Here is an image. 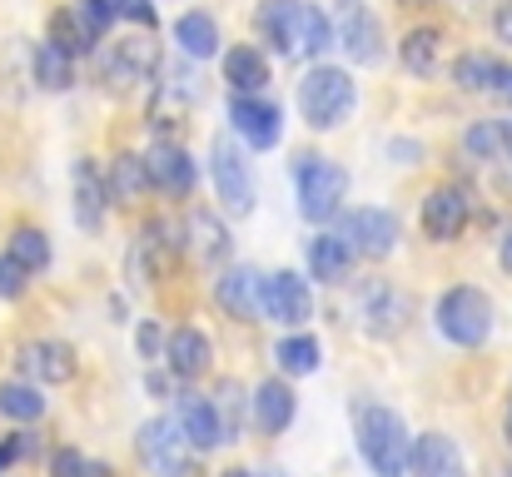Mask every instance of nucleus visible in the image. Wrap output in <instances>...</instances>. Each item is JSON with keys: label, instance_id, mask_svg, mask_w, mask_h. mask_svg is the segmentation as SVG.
Returning a JSON list of instances; mask_svg holds the SVG:
<instances>
[{"label": "nucleus", "instance_id": "45", "mask_svg": "<svg viewBox=\"0 0 512 477\" xmlns=\"http://www.w3.org/2000/svg\"><path fill=\"white\" fill-rule=\"evenodd\" d=\"M219 477H254V473H244V468H229V473H219Z\"/></svg>", "mask_w": 512, "mask_h": 477}, {"label": "nucleus", "instance_id": "5", "mask_svg": "<svg viewBox=\"0 0 512 477\" xmlns=\"http://www.w3.org/2000/svg\"><path fill=\"white\" fill-rule=\"evenodd\" d=\"M259 318L284 323V328H304L314 318V289H309V279H299L294 269H274L259 284Z\"/></svg>", "mask_w": 512, "mask_h": 477}, {"label": "nucleus", "instance_id": "36", "mask_svg": "<svg viewBox=\"0 0 512 477\" xmlns=\"http://www.w3.org/2000/svg\"><path fill=\"white\" fill-rule=\"evenodd\" d=\"M463 150L473 159H503V125L498 120H478L463 130Z\"/></svg>", "mask_w": 512, "mask_h": 477}, {"label": "nucleus", "instance_id": "46", "mask_svg": "<svg viewBox=\"0 0 512 477\" xmlns=\"http://www.w3.org/2000/svg\"><path fill=\"white\" fill-rule=\"evenodd\" d=\"M254 477H284V473H279V468H269V473H254Z\"/></svg>", "mask_w": 512, "mask_h": 477}, {"label": "nucleus", "instance_id": "47", "mask_svg": "<svg viewBox=\"0 0 512 477\" xmlns=\"http://www.w3.org/2000/svg\"><path fill=\"white\" fill-rule=\"evenodd\" d=\"M398 5H428V0H398Z\"/></svg>", "mask_w": 512, "mask_h": 477}, {"label": "nucleus", "instance_id": "3", "mask_svg": "<svg viewBox=\"0 0 512 477\" xmlns=\"http://www.w3.org/2000/svg\"><path fill=\"white\" fill-rule=\"evenodd\" d=\"M294 189H299V214L314 219V224H329L343 209V194H348V169L334 164L319 150H304L294 155Z\"/></svg>", "mask_w": 512, "mask_h": 477}, {"label": "nucleus", "instance_id": "31", "mask_svg": "<svg viewBox=\"0 0 512 477\" xmlns=\"http://www.w3.org/2000/svg\"><path fill=\"white\" fill-rule=\"evenodd\" d=\"M0 418H10V423H40V418H45V398H40V388H35L30 378H10V383H0Z\"/></svg>", "mask_w": 512, "mask_h": 477}, {"label": "nucleus", "instance_id": "34", "mask_svg": "<svg viewBox=\"0 0 512 477\" xmlns=\"http://www.w3.org/2000/svg\"><path fill=\"white\" fill-rule=\"evenodd\" d=\"M214 413H219V428H224V443H239V428H244V413H249V398H244V383H219V393L209 398Z\"/></svg>", "mask_w": 512, "mask_h": 477}, {"label": "nucleus", "instance_id": "9", "mask_svg": "<svg viewBox=\"0 0 512 477\" xmlns=\"http://www.w3.org/2000/svg\"><path fill=\"white\" fill-rule=\"evenodd\" d=\"M135 448H140V458H145V468H155L160 477H194V448L184 443V433H179V423L174 418H155V423H145L140 428V438H135Z\"/></svg>", "mask_w": 512, "mask_h": 477}, {"label": "nucleus", "instance_id": "37", "mask_svg": "<svg viewBox=\"0 0 512 477\" xmlns=\"http://www.w3.org/2000/svg\"><path fill=\"white\" fill-rule=\"evenodd\" d=\"M25 289H30V274H25L10 254H0V299H5V304H15Z\"/></svg>", "mask_w": 512, "mask_h": 477}, {"label": "nucleus", "instance_id": "25", "mask_svg": "<svg viewBox=\"0 0 512 477\" xmlns=\"http://www.w3.org/2000/svg\"><path fill=\"white\" fill-rule=\"evenodd\" d=\"M438 55H443V30H438V25H413V30L403 35V45H398L403 70L418 75V80H428V75L438 70Z\"/></svg>", "mask_w": 512, "mask_h": 477}, {"label": "nucleus", "instance_id": "11", "mask_svg": "<svg viewBox=\"0 0 512 477\" xmlns=\"http://www.w3.org/2000/svg\"><path fill=\"white\" fill-rule=\"evenodd\" d=\"M140 159H145V179H150V189H160V194H170V199H189V194H194V184H199V164H194V155H189L184 145L160 140V145H150Z\"/></svg>", "mask_w": 512, "mask_h": 477}, {"label": "nucleus", "instance_id": "33", "mask_svg": "<svg viewBox=\"0 0 512 477\" xmlns=\"http://www.w3.org/2000/svg\"><path fill=\"white\" fill-rule=\"evenodd\" d=\"M5 254H10V259H15V264H20L30 279L50 269V239H45L40 229H30V224H20V229L10 234V249H5Z\"/></svg>", "mask_w": 512, "mask_h": 477}, {"label": "nucleus", "instance_id": "41", "mask_svg": "<svg viewBox=\"0 0 512 477\" xmlns=\"http://www.w3.org/2000/svg\"><path fill=\"white\" fill-rule=\"evenodd\" d=\"M493 35H498L503 45H512V0L508 5H498V15H493Z\"/></svg>", "mask_w": 512, "mask_h": 477}, {"label": "nucleus", "instance_id": "32", "mask_svg": "<svg viewBox=\"0 0 512 477\" xmlns=\"http://www.w3.org/2000/svg\"><path fill=\"white\" fill-rule=\"evenodd\" d=\"M493 75H498V55L468 50V55L453 60V85L468 90V95H488V90H493Z\"/></svg>", "mask_w": 512, "mask_h": 477}, {"label": "nucleus", "instance_id": "35", "mask_svg": "<svg viewBox=\"0 0 512 477\" xmlns=\"http://www.w3.org/2000/svg\"><path fill=\"white\" fill-rule=\"evenodd\" d=\"M35 80L45 90H70L75 85V60L45 40V45H35Z\"/></svg>", "mask_w": 512, "mask_h": 477}, {"label": "nucleus", "instance_id": "22", "mask_svg": "<svg viewBox=\"0 0 512 477\" xmlns=\"http://www.w3.org/2000/svg\"><path fill=\"white\" fill-rule=\"evenodd\" d=\"M224 80H229L234 95H264V90H269V60H264V50L234 45V50L224 55Z\"/></svg>", "mask_w": 512, "mask_h": 477}, {"label": "nucleus", "instance_id": "20", "mask_svg": "<svg viewBox=\"0 0 512 477\" xmlns=\"http://www.w3.org/2000/svg\"><path fill=\"white\" fill-rule=\"evenodd\" d=\"M413 477H468V463L448 433L413 438Z\"/></svg>", "mask_w": 512, "mask_h": 477}, {"label": "nucleus", "instance_id": "18", "mask_svg": "<svg viewBox=\"0 0 512 477\" xmlns=\"http://www.w3.org/2000/svg\"><path fill=\"white\" fill-rule=\"evenodd\" d=\"M160 65V50L150 35H130V40H115L110 60H105V80L115 75L120 85H135V80H150Z\"/></svg>", "mask_w": 512, "mask_h": 477}, {"label": "nucleus", "instance_id": "10", "mask_svg": "<svg viewBox=\"0 0 512 477\" xmlns=\"http://www.w3.org/2000/svg\"><path fill=\"white\" fill-rule=\"evenodd\" d=\"M229 130L249 150H274L284 140V110L264 95H234L229 100Z\"/></svg>", "mask_w": 512, "mask_h": 477}, {"label": "nucleus", "instance_id": "39", "mask_svg": "<svg viewBox=\"0 0 512 477\" xmlns=\"http://www.w3.org/2000/svg\"><path fill=\"white\" fill-rule=\"evenodd\" d=\"M165 328L155 323V318H145L140 328H135V348H140V358H165Z\"/></svg>", "mask_w": 512, "mask_h": 477}, {"label": "nucleus", "instance_id": "30", "mask_svg": "<svg viewBox=\"0 0 512 477\" xmlns=\"http://www.w3.org/2000/svg\"><path fill=\"white\" fill-rule=\"evenodd\" d=\"M105 189H110V199L115 204H130V199H140L145 189H150V179H145V159L140 155H115L110 159V169H105Z\"/></svg>", "mask_w": 512, "mask_h": 477}, {"label": "nucleus", "instance_id": "24", "mask_svg": "<svg viewBox=\"0 0 512 477\" xmlns=\"http://www.w3.org/2000/svg\"><path fill=\"white\" fill-rule=\"evenodd\" d=\"M174 45L189 55V60H214L219 55V25L209 10H184L174 20Z\"/></svg>", "mask_w": 512, "mask_h": 477}, {"label": "nucleus", "instance_id": "26", "mask_svg": "<svg viewBox=\"0 0 512 477\" xmlns=\"http://www.w3.org/2000/svg\"><path fill=\"white\" fill-rule=\"evenodd\" d=\"M329 45H334V20H329L319 5L299 0V10H294V55H309V60H319Z\"/></svg>", "mask_w": 512, "mask_h": 477}, {"label": "nucleus", "instance_id": "2", "mask_svg": "<svg viewBox=\"0 0 512 477\" xmlns=\"http://www.w3.org/2000/svg\"><path fill=\"white\" fill-rule=\"evenodd\" d=\"M358 105V85L343 65H309L299 80V115L309 130L329 135L348 120V110Z\"/></svg>", "mask_w": 512, "mask_h": 477}, {"label": "nucleus", "instance_id": "23", "mask_svg": "<svg viewBox=\"0 0 512 477\" xmlns=\"http://www.w3.org/2000/svg\"><path fill=\"white\" fill-rule=\"evenodd\" d=\"M294 10H299V0H259L254 5V30L279 55H294Z\"/></svg>", "mask_w": 512, "mask_h": 477}, {"label": "nucleus", "instance_id": "44", "mask_svg": "<svg viewBox=\"0 0 512 477\" xmlns=\"http://www.w3.org/2000/svg\"><path fill=\"white\" fill-rule=\"evenodd\" d=\"M503 125V159H512V120H498Z\"/></svg>", "mask_w": 512, "mask_h": 477}, {"label": "nucleus", "instance_id": "38", "mask_svg": "<svg viewBox=\"0 0 512 477\" xmlns=\"http://www.w3.org/2000/svg\"><path fill=\"white\" fill-rule=\"evenodd\" d=\"M50 477H90V458L75 448H55L50 453Z\"/></svg>", "mask_w": 512, "mask_h": 477}, {"label": "nucleus", "instance_id": "17", "mask_svg": "<svg viewBox=\"0 0 512 477\" xmlns=\"http://www.w3.org/2000/svg\"><path fill=\"white\" fill-rule=\"evenodd\" d=\"M259 284H264V274H254V269L234 264V269H224V274H219V284H214V304H219L229 318L254 323V318H259Z\"/></svg>", "mask_w": 512, "mask_h": 477}, {"label": "nucleus", "instance_id": "21", "mask_svg": "<svg viewBox=\"0 0 512 477\" xmlns=\"http://www.w3.org/2000/svg\"><path fill=\"white\" fill-rule=\"evenodd\" d=\"M105 209H110V189H105V174L95 159H80L75 164V219L80 229H100L105 224Z\"/></svg>", "mask_w": 512, "mask_h": 477}, {"label": "nucleus", "instance_id": "15", "mask_svg": "<svg viewBox=\"0 0 512 477\" xmlns=\"http://www.w3.org/2000/svg\"><path fill=\"white\" fill-rule=\"evenodd\" d=\"M20 373L30 383H70L75 378V348L60 338H35L20 348Z\"/></svg>", "mask_w": 512, "mask_h": 477}, {"label": "nucleus", "instance_id": "1", "mask_svg": "<svg viewBox=\"0 0 512 477\" xmlns=\"http://www.w3.org/2000/svg\"><path fill=\"white\" fill-rule=\"evenodd\" d=\"M353 433H358V453L373 468V477H413V438H408V428L393 408L358 403Z\"/></svg>", "mask_w": 512, "mask_h": 477}, {"label": "nucleus", "instance_id": "29", "mask_svg": "<svg viewBox=\"0 0 512 477\" xmlns=\"http://www.w3.org/2000/svg\"><path fill=\"white\" fill-rule=\"evenodd\" d=\"M274 363H279V373H284V378H304V373H319L324 348H319V338H314V333H289V338H279Z\"/></svg>", "mask_w": 512, "mask_h": 477}, {"label": "nucleus", "instance_id": "4", "mask_svg": "<svg viewBox=\"0 0 512 477\" xmlns=\"http://www.w3.org/2000/svg\"><path fill=\"white\" fill-rule=\"evenodd\" d=\"M438 333L448 338V343H458V348H483L488 343V333H493V299L483 294V289H473V284H458V289H448L443 299H438Z\"/></svg>", "mask_w": 512, "mask_h": 477}, {"label": "nucleus", "instance_id": "8", "mask_svg": "<svg viewBox=\"0 0 512 477\" xmlns=\"http://www.w3.org/2000/svg\"><path fill=\"white\" fill-rule=\"evenodd\" d=\"M339 239L353 259H388L398 249V219L388 209H348L339 219Z\"/></svg>", "mask_w": 512, "mask_h": 477}, {"label": "nucleus", "instance_id": "28", "mask_svg": "<svg viewBox=\"0 0 512 477\" xmlns=\"http://www.w3.org/2000/svg\"><path fill=\"white\" fill-rule=\"evenodd\" d=\"M309 274H314L319 284H343V279L353 274V254H348V244H343L339 234L309 239Z\"/></svg>", "mask_w": 512, "mask_h": 477}, {"label": "nucleus", "instance_id": "13", "mask_svg": "<svg viewBox=\"0 0 512 477\" xmlns=\"http://www.w3.org/2000/svg\"><path fill=\"white\" fill-rule=\"evenodd\" d=\"M294 388L284 383V378H264L254 393H249V418H254V428L264 433V438H279V433H289V423H294Z\"/></svg>", "mask_w": 512, "mask_h": 477}, {"label": "nucleus", "instance_id": "12", "mask_svg": "<svg viewBox=\"0 0 512 477\" xmlns=\"http://www.w3.org/2000/svg\"><path fill=\"white\" fill-rule=\"evenodd\" d=\"M468 219H473V199H468V189H458V184H438V189L423 199V234H428L433 244H453V239L468 229Z\"/></svg>", "mask_w": 512, "mask_h": 477}, {"label": "nucleus", "instance_id": "42", "mask_svg": "<svg viewBox=\"0 0 512 477\" xmlns=\"http://www.w3.org/2000/svg\"><path fill=\"white\" fill-rule=\"evenodd\" d=\"M488 95H503V100L512 105V65L498 60V75H493V90H488Z\"/></svg>", "mask_w": 512, "mask_h": 477}, {"label": "nucleus", "instance_id": "6", "mask_svg": "<svg viewBox=\"0 0 512 477\" xmlns=\"http://www.w3.org/2000/svg\"><path fill=\"white\" fill-rule=\"evenodd\" d=\"M209 179H214V194H219V204H224L229 219H244V214L254 209V174H249V159L239 155L224 135H219L214 150H209Z\"/></svg>", "mask_w": 512, "mask_h": 477}, {"label": "nucleus", "instance_id": "16", "mask_svg": "<svg viewBox=\"0 0 512 477\" xmlns=\"http://www.w3.org/2000/svg\"><path fill=\"white\" fill-rule=\"evenodd\" d=\"M165 363H170V373L179 378V383L204 378V373H209V363H214V348H209L204 328H194V323L174 328L170 338H165Z\"/></svg>", "mask_w": 512, "mask_h": 477}, {"label": "nucleus", "instance_id": "7", "mask_svg": "<svg viewBox=\"0 0 512 477\" xmlns=\"http://www.w3.org/2000/svg\"><path fill=\"white\" fill-rule=\"evenodd\" d=\"M334 45L353 65H378V55H383V20L363 0H339V10H334Z\"/></svg>", "mask_w": 512, "mask_h": 477}, {"label": "nucleus", "instance_id": "19", "mask_svg": "<svg viewBox=\"0 0 512 477\" xmlns=\"http://www.w3.org/2000/svg\"><path fill=\"white\" fill-rule=\"evenodd\" d=\"M184 254H194L199 264H224L229 259V229H224V219L209 214V209H189Z\"/></svg>", "mask_w": 512, "mask_h": 477}, {"label": "nucleus", "instance_id": "27", "mask_svg": "<svg viewBox=\"0 0 512 477\" xmlns=\"http://www.w3.org/2000/svg\"><path fill=\"white\" fill-rule=\"evenodd\" d=\"M45 40H50L55 50H65L70 60H75V55H90V50L100 45V35H95V30L80 20V10H75V5H60V10L50 15V30H45Z\"/></svg>", "mask_w": 512, "mask_h": 477}, {"label": "nucleus", "instance_id": "14", "mask_svg": "<svg viewBox=\"0 0 512 477\" xmlns=\"http://www.w3.org/2000/svg\"><path fill=\"white\" fill-rule=\"evenodd\" d=\"M174 423H179V433H184V443H189L194 453H209V448H219V443H224V428H219L214 403H209V398H199L194 388L174 398Z\"/></svg>", "mask_w": 512, "mask_h": 477}, {"label": "nucleus", "instance_id": "43", "mask_svg": "<svg viewBox=\"0 0 512 477\" xmlns=\"http://www.w3.org/2000/svg\"><path fill=\"white\" fill-rule=\"evenodd\" d=\"M498 264H503V269L512 274V229L503 234V244H498Z\"/></svg>", "mask_w": 512, "mask_h": 477}, {"label": "nucleus", "instance_id": "40", "mask_svg": "<svg viewBox=\"0 0 512 477\" xmlns=\"http://www.w3.org/2000/svg\"><path fill=\"white\" fill-rule=\"evenodd\" d=\"M115 10H120V20H135V25L155 30V0H115Z\"/></svg>", "mask_w": 512, "mask_h": 477}]
</instances>
